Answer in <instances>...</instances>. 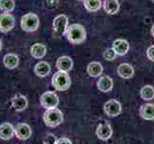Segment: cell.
Instances as JSON below:
<instances>
[{"instance_id":"30bf717a","label":"cell","mask_w":154,"mask_h":144,"mask_svg":"<svg viewBox=\"0 0 154 144\" xmlns=\"http://www.w3.org/2000/svg\"><path fill=\"white\" fill-rule=\"evenodd\" d=\"M31 127L26 123H18L14 127V136L20 140H27L31 136Z\"/></svg>"},{"instance_id":"52a82bcc","label":"cell","mask_w":154,"mask_h":144,"mask_svg":"<svg viewBox=\"0 0 154 144\" xmlns=\"http://www.w3.org/2000/svg\"><path fill=\"white\" fill-rule=\"evenodd\" d=\"M14 25H16V19L13 14L10 13H3L0 14V32L1 33L11 32Z\"/></svg>"},{"instance_id":"7a4b0ae2","label":"cell","mask_w":154,"mask_h":144,"mask_svg":"<svg viewBox=\"0 0 154 144\" xmlns=\"http://www.w3.org/2000/svg\"><path fill=\"white\" fill-rule=\"evenodd\" d=\"M52 86H54L56 90L59 91H65L69 88L70 86V78L67 72L64 71H57L53 75L51 79Z\"/></svg>"},{"instance_id":"d6a6232c","label":"cell","mask_w":154,"mask_h":144,"mask_svg":"<svg viewBox=\"0 0 154 144\" xmlns=\"http://www.w3.org/2000/svg\"><path fill=\"white\" fill-rule=\"evenodd\" d=\"M152 1H153V2H154V0H152Z\"/></svg>"},{"instance_id":"277c9868","label":"cell","mask_w":154,"mask_h":144,"mask_svg":"<svg viewBox=\"0 0 154 144\" xmlns=\"http://www.w3.org/2000/svg\"><path fill=\"white\" fill-rule=\"evenodd\" d=\"M38 26H40V18L36 14H26L20 19V27L25 32H35Z\"/></svg>"},{"instance_id":"3957f363","label":"cell","mask_w":154,"mask_h":144,"mask_svg":"<svg viewBox=\"0 0 154 144\" xmlns=\"http://www.w3.org/2000/svg\"><path fill=\"white\" fill-rule=\"evenodd\" d=\"M64 116L59 109H50L46 110L45 112L43 113V122L48 127H57L63 122Z\"/></svg>"},{"instance_id":"e0dca14e","label":"cell","mask_w":154,"mask_h":144,"mask_svg":"<svg viewBox=\"0 0 154 144\" xmlns=\"http://www.w3.org/2000/svg\"><path fill=\"white\" fill-rule=\"evenodd\" d=\"M140 115L141 117L144 120H150L154 119V104L148 103V104H143L140 108Z\"/></svg>"},{"instance_id":"603a6c76","label":"cell","mask_w":154,"mask_h":144,"mask_svg":"<svg viewBox=\"0 0 154 144\" xmlns=\"http://www.w3.org/2000/svg\"><path fill=\"white\" fill-rule=\"evenodd\" d=\"M85 9L89 12H97L100 8L102 7V2L101 0H84Z\"/></svg>"},{"instance_id":"7c38bea8","label":"cell","mask_w":154,"mask_h":144,"mask_svg":"<svg viewBox=\"0 0 154 144\" xmlns=\"http://www.w3.org/2000/svg\"><path fill=\"white\" fill-rule=\"evenodd\" d=\"M56 67L59 71L69 72L73 67V61L69 56H62L56 62Z\"/></svg>"},{"instance_id":"ffe728a7","label":"cell","mask_w":154,"mask_h":144,"mask_svg":"<svg viewBox=\"0 0 154 144\" xmlns=\"http://www.w3.org/2000/svg\"><path fill=\"white\" fill-rule=\"evenodd\" d=\"M3 64L4 66L8 69H14L17 67L19 64V58L17 55L10 53V54L5 55L3 58Z\"/></svg>"},{"instance_id":"6da1fadb","label":"cell","mask_w":154,"mask_h":144,"mask_svg":"<svg viewBox=\"0 0 154 144\" xmlns=\"http://www.w3.org/2000/svg\"><path fill=\"white\" fill-rule=\"evenodd\" d=\"M66 40L72 44H80L86 40V29L79 23H73L69 25L66 32Z\"/></svg>"},{"instance_id":"cb8c5ba5","label":"cell","mask_w":154,"mask_h":144,"mask_svg":"<svg viewBox=\"0 0 154 144\" xmlns=\"http://www.w3.org/2000/svg\"><path fill=\"white\" fill-rule=\"evenodd\" d=\"M141 97L146 101H150L154 98V88L152 86L146 85L143 86L140 91Z\"/></svg>"},{"instance_id":"1f68e13d","label":"cell","mask_w":154,"mask_h":144,"mask_svg":"<svg viewBox=\"0 0 154 144\" xmlns=\"http://www.w3.org/2000/svg\"><path fill=\"white\" fill-rule=\"evenodd\" d=\"M78 1H81V0H78ZM83 1H84V0H83Z\"/></svg>"},{"instance_id":"f1b7e54d","label":"cell","mask_w":154,"mask_h":144,"mask_svg":"<svg viewBox=\"0 0 154 144\" xmlns=\"http://www.w3.org/2000/svg\"><path fill=\"white\" fill-rule=\"evenodd\" d=\"M56 144H72V142L67 137H61L57 139Z\"/></svg>"},{"instance_id":"4dcf8cb0","label":"cell","mask_w":154,"mask_h":144,"mask_svg":"<svg viewBox=\"0 0 154 144\" xmlns=\"http://www.w3.org/2000/svg\"><path fill=\"white\" fill-rule=\"evenodd\" d=\"M2 49V41H1V40H0V50Z\"/></svg>"},{"instance_id":"ac0fdd59","label":"cell","mask_w":154,"mask_h":144,"mask_svg":"<svg viewBox=\"0 0 154 144\" xmlns=\"http://www.w3.org/2000/svg\"><path fill=\"white\" fill-rule=\"evenodd\" d=\"M97 88L102 92H109L113 88V80L109 76H102L97 81Z\"/></svg>"},{"instance_id":"44dd1931","label":"cell","mask_w":154,"mask_h":144,"mask_svg":"<svg viewBox=\"0 0 154 144\" xmlns=\"http://www.w3.org/2000/svg\"><path fill=\"white\" fill-rule=\"evenodd\" d=\"M87 72L91 77H98L102 74L103 72V66L102 64L98 62H91V64H89L88 67H87Z\"/></svg>"},{"instance_id":"9a60e30c","label":"cell","mask_w":154,"mask_h":144,"mask_svg":"<svg viewBox=\"0 0 154 144\" xmlns=\"http://www.w3.org/2000/svg\"><path fill=\"white\" fill-rule=\"evenodd\" d=\"M34 72H35L37 76L43 78V77L49 75V73L51 72V66L46 62H38V64H36L35 67H34Z\"/></svg>"},{"instance_id":"d6986e66","label":"cell","mask_w":154,"mask_h":144,"mask_svg":"<svg viewBox=\"0 0 154 144\" xmlns=\"http://www.w3.org/2000/svg\"><path fill=\"white\" fill-rule=\"evenodd\" d=\"M117 72L119 77L123 79H130L134 75V68L131 64H120L118 68Z\"/></svg>"},{"instance_id":"8fae6325","label":"cell","mask_w":154,"mask_h":144,"mask_svg":"<svg viewBox=\"0 0 154 144\" xmlns=\"http://www.w3.org/2000/svg\"><path fill=\"white\" fill-rule=\"evenodd\" d=\"M11 105L16 112H22L27 108L28 100L24 95L17 93L11 99Z\"/></svg>"},{"instance_id":"7402d4cb","label":"cell","mask_w":154,"mask_h":144,"mask_svg":"<svg viewBox=\"0 0 154 144\" xmlns=\"http://www.w3.org/2000/svg\"><path fill=\"white\" fill-rule=\"evenodd\" d=\"M102 7L107 14H116L119 10V3L118 0H104Z\"/></svg>"},{"instance_id":"4316f807","label":"cell","mask_w":154,"mask_h":144,"mask_svg":"<svg viewBox=\"0 0 154 144\" xmlns=\"http://www.w3.org/2000/svg\"><path fill=\"white\" fill-rule=\"evenodd\" d=\"M57 138L53 134H46L43 138V144H56Z\"/></svg>"},{"instance_id":"2e32d148","label":"cell","mask_w":154,"mask_h":144,"mask_svg":"<svg viewBox=\"0 0 154 144\" xmlns=\"http://www.w3.org/2000/svg\"><path fill=\"white\" fill-rule=\"evenodd\" d=\"M46 46L42 43H35L31 46L30 49V54L34 58V59L41 60L46 55Z\"/></svg>"},{"instance_id":"484cf974","label":"cell","mask_w":154,"mask_h":144,"mask_svg":"<svg viewBox=\"0 0 154 144\" xmlns=\"http://www.w3.org/2000/svg\"><path fill=\"white\" fill-rule=\"evenodd\" d=\"M103 57L106 61H110L112 62L116 59V57H117V54H116V52L114 51L113 48H110V49H107L104 53H103Z\"/></svg>"},{"instance_id":"5b68a950","label":"cell","mask_w":154,"mask_h":144,"mask_svg":"<svg viewBox=\"0 0 154 144\" xmlns=\"http://www.w3.org/2000/svg\"><path fill=\"white\" fill-rule=\"evenodd\" d=\"M53 32L56 37H61L65 35L66 29L69 27V18L65 14H59L54 19L52 23Z\"/></svg>"},{"instance_id":"ba28073f","label":"cell","mask_w":154,"mask_h":144,"mask_svg":"<svg viewBox=\"0 0 154 144\" xmlns=\"http://www.w3.org/2000/svg\"><path fill=\"white\" fill-rule=\"evenodd\" d=\"M104 112L105 113L111 117L118 116L122 112V105L119 101L112 99L106 102L104 105Z\"/></svg>"},{"instance_id":"9c48e42d","label":"cell","mask_w":154,"mask_h":144,"mask_svg":"<svg viewBox=\"0 0 154 144\" xmlns=\"http://www.w3.org/2000/svg\"><path fill=\"white\" fill-rule=\"evenodd\" d=\"M113 134V130L111 125L103 120L102 122L98 124L97 128H96V136L98 138L102 139V140H108V139L112 136Z\"/></svg>"},{"instance_id":"83f0119b","label":"cell","mask_w":154,"mask_h":144,"mask_svg":"<svg viewBox=\"0 0 154 144\" xmlns=\"http://www.w3.org/2000/svg\"><path fill=\"white\" fill-rule=\"evenodd\" d=\"M146 57L148 58V60H150L151 62H154V45H151L147 48Z\"/></svg>"},{"instance_id":"d4e9b609","label":"cell","mask_w":154,"mask_h":144,"mask_svg":"<svg viewBox=\"0 0 154 144\" xmlns=\"http://www.w3.org/2000/svg\"><path fill=\"white\" fill-rule=\"evenodd\" d=\"M14 7H16L14 0H0V10L3 13H12Z\"/></svg>"},{"instance_id":"5bb4252c","label":"cell","mask_w":154,"mask_h":144,"mask_svg":"<svg viewBox=\"0 0 154 144\" xmlns=\"http://www.w3.org/2000/svg\"><path fill=\"white\" fill-rule=\"evenodd\" d=\"M14 136V127L11 123L5 122L0 125V138L3 140H9Z\"/></svg>"},{"instance_id":"4fadbf2b","label":"cell","mask_w":154,"mask_h":144,"mask_svg":"<svg viewBox=\"0 0 154 144\" xmlns=\"http://www.w3.org/2000/svg\"><path fill=\"white\" fill-rule=\"evenodd\" d=\"M113 49L117 56H124L127 54L129 50V43L127 40L119 38L113 42Z\"/></svg>"},{"instance_id":"8992f818","label":"cell","mask_w":154,"mask_h":144,"mask_svg":"<svg viewBox=\"0 0 154 144\" xmlns=\"http://www.w3.org/2000/svg\"><path fill=\"white\" fill-rule=\"evenodd\" d=\"M40 101L41 105L46 110L55 109L59 105V97L53 91H46V92L42 93L40 98Z\"/></svg>"},{"instance_id":"f546056e","label":"cell","mask_w":154,"mask_h":144,"mask_svg":"<svg viewBox=\"0 0 154 144\" xmlns=\"http://www.w3.org/2000/svg\"><path fill=\"white\" fill-rule=\"evenodd\" d=\"M151 35H152V37L154 38V24H153L152 27H151Z\"/></svg>"}]
</instances>
